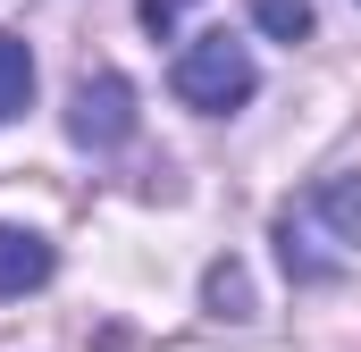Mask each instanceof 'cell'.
Wrapping results in <instances>:
<instances>
[{"label":"cell","instance_id":"obj_2","mask_svg":"<svg viewBox=\"0 0 361 352\" xmlns=\"http://www.w3.org/2000/svg\"><path fill=\"white\" fill-rule=\"evenodd\" d=\"M68 134L85 151H118L135 134V92H126V76H85V84L68 92Z\"/></svg>","mask_w":361,"mask_h":352},{"label":"cell","instance_id":"obj_6","mask_svg":"<svg viewBox=\"0 0 361 352\" xmlns=\"http://www.w3.org/2000/svg\"><path fill=\"white\" fill-rule=\"evenodd\" d=\"M25 101H34V51L17 34H0V126L25 118Z\"/></svg>","mask_w":361,"mask_h":352},{"label":"cell","instance_id":"obj_1","mask_svg":"<svg viewBox=\"0 0 361 352\" xmlns=\"http://www.w3.org/2000/svg\"><path fill=\"white\" fill-rule=\"evenodd\" d=\"M177 101L185 109H210V118H227V109H244L252 84H261V68H252V51L235 42V34H193L177 51Z\"/></svg>","mask_w":361,"mask_h":352},{"label":"cell","instance_id":"obj_9","mask_svg":"<svg viewBox=\"0 0 361 352\" xmlns=\"http://www.w3.org/2000/svg\"><path fill=\"white\" fill-rule=\"evenodd\" d=\"M185 8H193V0H143L135 17H143V25H152L160 42H169V34H177V17H185Z\"/></svg>","mask_w":361,"mask_h":352},{"label":"cell","instance_id":"obj_7","mask_svg":"<svg viewBox=\"0 0 361 352\" xmlns=\"http://www.w3.org/2000/svg\"><path fill=\"white\" fill-rule=\"evenodd\" d=\"M202 302H210L219 319H252V277H244V260H210V277H202Z\"/></svg>","mask_w":361,"mask_h":352},{"label":"cell","instance_id":"obj_5","mask_svg":"<svg viewBox=\"0 0 361 352\" xmlns=\"http://www.w3.org/2000/svg\"><path fill=\"white\" fill-rule=\"evenodd\" d=\"M34 285H51V244L34 227H0V302H17Z\"/></svg>","mask_w":361,"mask_h":352},{"label":"cell","instance_id":"obj_8","mask_svg":"<svg viewBox=\"0 0 361 352\" xmlns=\"http://www.w3.org/2000/svg\"><path fill=\"white\" fill-rule=\"evenodd\" d=\"M252 25L269 34V42H311V0H252Z\"/></svg>","mask_w":361,"mask_h":352},{"label":"cell","instance_id":"obj_3","mask_svg":"<svg viewBox=\"0 0 361 352\" xmlns=\"http://www.w3.org/2000/svg\"><path fill=\"white\" fill-rule=\"evenodd\" d=\"M294 210H302V218H311V227H319V235H328L336 252H353V244H361V168L319 176V184H311V193H302Z\"/></svg>","mask_w":361,"mask_h":352},{"label":"cell","instance_id":"obj_4","mask_svg":"<svg viewBox=\"0 0 361 352\" xmlns=\"http://www.w3.org/2000/svg\"><path fill=\"white\" fill-rule=\"evenodd\" d=\"M277 260H286L294 285H328V277H345V252H336L302 210H286V218H277Z\"/></svg>","mask_w":361,"mask_h":352}]
</instances>
